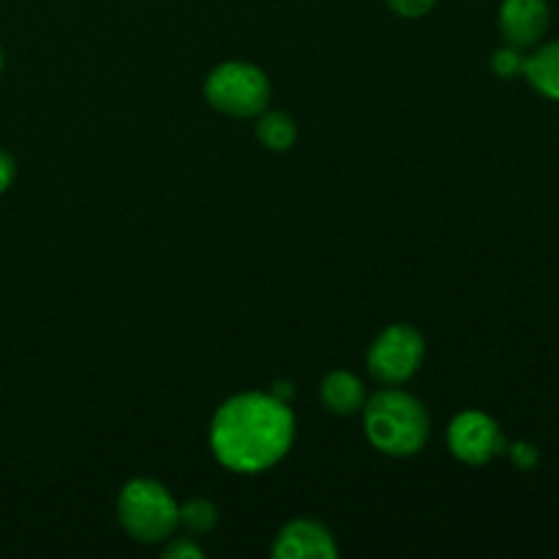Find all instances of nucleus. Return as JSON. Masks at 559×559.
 Segmentation results:
<instances>
[{
  "label": "nucleus",
  "instance_id": "obj_1",
  "mask_svg": "<svg viewBox=\"0 0 559 559\" xmlns=\"http://www.w3.org/2000/svg\"><path fill=\"white\" fill-rule=\"evenodd\" d=\"M293 440V409L273 393H238L213 415V456L233 473H265L287 456Z\"/></svg>",
  "mask_w": 559,
  "mask_h": 559
},
{
  "label": "nucleus",
  "instance_id": "obj_2",
  "mask_svg": "<svg viewBox=\"0 0 559 559\" xmlns=\"http://www.w3.org/2000/svg\"><path fill=\"white\" fill-rule=\"evenodd\" d=\"M364 429L374 451L393 459H407L424 451L431 420L413 393L391 385L364 404Z\"/></svg>",
  "mask_w": 559,
  "mask_h": 559
},
{
  "label": "nucleus",
  "instance_id": "obj_3",
  "mask_svg": "<svg viewBox=\"0 0 559 559\" xmlns=\"http://www.w3.org/2000/svg\"><path fill=\"white\" fill-rule=\"evenodd\" d=\"M118 522L140 544H162L178 527V502L158 480L134 478L118 497Z\"/></svg>",
  "mask_w": 559,
  "mask_h": 559
},
{
  "label": "nucleus",
  "instance_id": "obj_4",
  "mask_svg": "<svg viewBox=\"0 0 559 559\" xmlns=\"http://www.w3.org/2000/svg\"><path fill=\"white\" fill-rule=\"evenodd\" d=\"M205 98L213 109L229 118H254L271 102V80L246 60H227L205 80Z\"/></svg>",
  "mask_w": 559,
  "mask_h": 559
},
{
  "label": "nucleus",
  "instance_id": "obj_5",
  "mask_svg": "<svg viewBox=\"0 0 559 559\" xmlns=\"http://www.w3.org/2000/svg\"><path fill=\"white\" fill-rule=\"evenodd\" d=\"M426 358V342L413 325H391L371 342L369 364L371 377L380 385H402L413 380Z\"/></svg>",
  "mask_w": 559,
  "mask_h": 559
},
{
  "label": "nucleus",
  "instance_id": "obj_6",
  "mask_svg": "<svg viewBox=\"0 0 559 559\" xmlns=\"http://www.w3.org/2000/svg\"><path fill=\"white\" fill-rule=\"evenodd\" d=\"M448 448L459 462L480 467L495 456H502L508 451V442L491 415L480 409H464L448 426Z\"/></svg>",
  "mask_w": 559,
  "mask_h": 559
},
{
  "label": "nucleus",
  "instance_id": "obj_7",
  "mask_svg": "<svg viewBox=\"0 0 559 559\" xmlns=\"http://www.w3.org/2000/svg\"><path fill=\"white\" fill-rule=\"evenodd\" d=\"M551 11L546 0H506L500 9V33L508 47L530 49L546 36Z\"/></svg>",
  "mask_w": 559,
  "mask_h": 559
},
{
  "label": "nucleus",
  "instance_id": "obj_8",
  "mask_svg": "<svg viewBox=\"0 0 559 559\" xmlns=\"http://www.w3.org/2000/svg\"><path fill=\"white\" fill-rule=\"evenodd\" d=\"M276 559H336L338 549L331 530L314 519H295L273 540Z\"/></svg>",
  "mask_w": 559,
  "mask_h": 559
},
{
  "label": "nucleus",
  "instance_id": "obj_9",
  "mask_svg": "<svg viewBox=\"0 0 559 559\" xmlns=\"http://www.w3.org/2000/svg\"><path fill=\"white\" fill-rule=\"evenodd\" d=\"M320 399L328 413L347 418V415H355L364 409L366 388L360 382V377H355L353 371H333V374H328L322 380Z\"/></svg>",
  "mask_w": 559,
  "mask_h": 559
},
{
  "label": "nucleus",
  "instance_id": "obj_10",
  "mask_svg": "<svg viewBox=\"0 0 559 559\" xmlns=\"http://www.w3.org/2000/svg\"><path fill=\"white\" fill-rule=\"evenodd\" d=\"M524 76L540 96L559 102V41L544 44L524 60Z\"/></svg>",
  "mask_w": 559,
  "mask_h": 559
},
{
  "label": "nucleus",
  "instance_id": "obj_11",
  "mask_svg": "<svg viewBox=\"0 0 559 559\" xmlns=\"http://www.w3.org/2000/svg\"><path fill=\"white\" fill-rule=\"evenodd\" d=\"M257 140L273 153H284L298 140V126L287 112H260L257 120Z\"/></svg>",
  "mask_w": 559,
  "mask_h": 559
},
{
  "label": "nucleus",
  "instance_id": "obj_12",
  "mask_svg": "<svg viewBox=\"0 0 559 559\" xmlns=\"http://www.w3.org/2000/svg\"><path fill=\"white\" fill-rule=\"evenodd\" d=\"M178 524L189 530L191 535H207L211 530H216L218 508L213 506L211 500L197 497V500H189L183 502V506H178Z\"/></svg>",
  "mask_w": 559,
  "mask_h": 559
},
{
  "label": "nucleus",
  "instance_id": "obj_13",
  "mask_svg": "<svg viewBox=\"0 0 559 559\" xmlns=\"http://www.w3.org/2000/svg\"><path fill=\"white\" fill-rule=\"evenodd\" d=\"M524 55L522 49L516 47H502L497 49L495 55H491V71H495L497 76H502V80H513V76L524 74Z\"/></svg>",
  "mask_w": 559,
  "mask_h": 559
},
{
  "label": "nucleus",
  "instance_id": "obj_14",
  "mask_svg": "<svg viewBox=\"0 0 559 559\" xmlns=\"http://www.w3.org/2000/svg\"><path fill=\"white\" fill-rule=\"evenodd\" d=\"M393 11L399 16H407V20H418V16H426L437 5V0H388Z\"/></svg>",
  "mask_w": 559,
  "mask_h": 559
},
{
  "label": "nucleus",
  "instance_id": "obj_15",
  "mask_svg": "<svg viewBox=\"0 0 559 559\" xmlns=\"http://www.w3.org/2000/svg\"><path fill=\"white\" fill-rule=\"evenodd\" d=\"M508 456H511L513 467L519 469H533L538 464V448L530 445V442H513L508 445Z\"/></svg>",
  "mask_w": 559,
  "mask_h": 559
},
{
  "label": "nucleus",
  "instance_id": "obj_16",
  "mask_svg": "<svg viewBox=\"0 0 559 559\" xmlns=\"http://www.w3.org/2000/svg\"><path fill=\"white\" fill-rule=\"evenodd\" d=\"M164 557L167 559H202L205 557V551H202L191 538H175L173 544L164 549Z\"/></svg>",
  "mask_w": 559,
  "mask_h": 559
},
{
  "label": "nucleus",
  "instance_id": "obj_17",
  "mask_svg": "<svg viewBox=\"0 0 559 559\" xmlns=\"http://www.w3.org/2000/svg\"><path fill=\"white\" fill-rule=\"evenodd\" d=\"M14 175H16L14 158H11L5 151H0V194L9 191V186L14 183Z\"/></svg>",
  "mask_w": 559,
  "mask_h": 559
},
{
  "label": "nucleus",
  "instance_id": "obj_18",
  "mask_svg": "<svg viewBox=\"0 0 559 559\" xmlns=\"http://www.w3.org/2000/svg\"><path fill=\"white\" fill-rule=\"evenodd\" d=\"M273 396L282 399V402H289V399H293V385H289V382H276V385H273Z\"/></svg>",
  "mask_w": 559,
  "mask_h": 559
},
{
  "label": "nucleus",
  "instance_id": "obj_19",
  "mask_svg": "<svg viewBox=\"0 0 559 559\" xmlns=\"http://www.w3.org/2000/svg\"><path fill=\"white\" fill-rule=\"evenodd\" d=\"M0 71H3V49H0Z\"/></svg>",
  "mask_w": 559,
  "mask_h": 559
}]
</instances>
